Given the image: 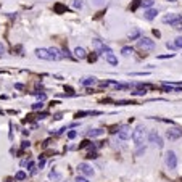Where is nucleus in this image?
<instances>
[{"label":"nucleus","instance_id":"f257e3e1","mask_svg":"<svg viewBox=\"0 0 182 182\" xmlns=\"http://www.w3.org/2000/svg\"><path fill=\"white\" fill-rule=\"evenodd\" d=\"M130 139L134 140V143H135L137 147L143 143V139H145V129H143L142 124H139L135 129L132 130V134H130Z\"/></svg>","mask_w":182,"mask_h":182},{"label":"nucleus","instance_id":"f03ea898","mask_svg":"<svg viewBox=\"0 0 182 182\" xmlns=\"http://www.w3.org/2000/svg\"><path fill=\"white\" fill-rule=\"evenodd\" d=\"M137 47L142 50H153L155 49V40H152L150 37H140L137 40Z\"/></svg>","mask_w":182,"mask_h":182},{"label":"nucleus","instance_id":"7ed1b4c3","mask_svg":"<svg viewBox=\"0 0 182 182\" xmlns=\"http://www.w3.org/2000/svg\"><path fill=\"white\" fill-rule=\"evenodd\" d=\"M77 171H79V174H82V176H85V177H90V176L95 174L94 168H92L89 163H79L77 164Z\"/></svg>","mask_w":182,"mask_h":182},{"label":"nucleus","instance_id":"20e7f679","mask_svg":"<svg viewBox=\"0 0 182 182\" xmlns=\"http://www.w3.org/2000/svg\"><path fill=\"white\" fill-rule=\"evenodd\" d=\"M166 166H168V169H176L177 168V156L173 150H169L166 153Z\"/></svg>","mask_w":182,"mask_h":182},{"label":"nucleus","instance_id":"39448f33","mask_svg":"<svg viewBox=\"0 0 182 182\" xmlns=\"http://www.w3.org/2000/svg\"><path fill=\"white\" fill-rule=\"evenodd\" d=\"M148 142L152 143V145L158 147V148H163V145H164V143H163V139L158 135L156 130H152V132L148 134Z\"/></svg>","mask_w":182,"mask_h":182},{"label":"nucleus","instance_id":"423d86ee","mask_svg":"<svg viewBox=\"0 0 182 182\" xmlns=\"http://www.w3.org/2000/svg\"><path fill=\"white\" fill-rule=\"evenodd\" d=\"M179 21H182V16H181V15H177V13H169V15L163 16V23H164V24H171V26H174L176 23H179Z\"/></svg>","mask_w":182,"mask_h":182},{"label":"nucleus","instance_id":"0eeeda50","mask_svg":"<svg viewBox=\"0 0 182 182\" xmlns=\"http://www.w3.org/2000/svg\"><path fill=\"white\" fill-rule=\"evenodd\" d=\"M182 137V129L179 128H169L166 130V139L168 140H177Z\"/></svg>","mask_w":182,"mask_h":182},{"label":"nucleus","instance_id":"6e6552de","mask_svg":"<svg viewBox=\"0 0 182 182\" xmlns=\"http://www.w3.org/2000/svg\"><path fill=\"white\" fill-rule=\"evenodd\" d=\"M94 45H95V50H97V52H95V53H103V55L113 53V50L110 49V47L106 45V44L100 42V40H94Z\"/></svg>","mask_w":182,"mask_h":182},{"label":"nucleus","instance_id":"1a4fd4ad","mask_svg":"<svg viewBox=\"0 0 182 182\" xmlns=\"http://www.w3.org/2000/svg\"><path fill=\"white\" fill-rule=\"evenodd\" d=\"M49 57H50V61H58L63 58V52L57 47H50L49 49Z\"/></svg>","mask_w":182,"mask_h":182},{"label":"nucleus","instance_id":"9d476101","mask_svg":"<svg viewBox=\"0 0 182 182\" xmlns=\"http://www.w3.org/2000/svg\"><path fill=\"white\" fill-rule=\"evenodd\" d=\"M118 139L123 140V142H126V140L130 139V129L128 126H121V128L118 129Z\"/></svg>","mask_w":182,"mask_h":182},{"label":"nucleus","instance_id":"9b49d317","mask_svg":"<svg viewBox=\"0 0 182 182\" xmlns=\"http://www.w3.org/2000/svg\"><path fill=\"white\" fill-rule=\"evenodd\" d=\"M163 89H164L166 92H182V85L168 84V82H163Z\"/></svg>","mask_w":182,"mask_h":182},{"label":"nucleus","instance_id":"f8f14e48","mask_svg":"<svg viewBox=\"0 0 182 182\" xmlns=\"http://www.w3.org/2000/svg\"><path fill=\"white\" fill-rule=\"evenodd\" d=\"M156 15H158V10L148 8V10H145V13H143V18H145L147 21H152V19H155Z\"/></svg>","mask_w":182,"mask_h":182},{"label":"nucleus","instance_id":"ddd939ff","mask_svg":"<svg viewBox=\"0 0 182 182\" xmlns=\"http://www.w3.org/2000/svg\"><path fill=\"white\" fill-rule=\"evenodd\" d=\"M36 57L40 60H50L49 57V49H37L36 50Z\"/></svg>","mask_w":182,"mask_h":182},{"label":"nucleus","instance_id":"4468645a","mask_svg":"<svg viewBox=\"0 0 182 182\" xmlns=\"http://www.w3.org/2000/svg\"><path fill=\"white\" fill-rule=\"evenodd\" d=\"M74 57L79 58V60H84V58H87V52H85V49H82V47H76V49H74Z\"/></svg>","mask_w":182,"mask_h":182},{"label":"nucleus","instance_id":"2eb2a0df","mask_svg":"<svg viewBox=\"0 0 182 182\" xmlns=\"http://www.w3.org/2000/svg\"><path fill=\"white\" fill-rule=\"evenodd\" d=\"M103 132L105 130L103 129H90V130H87V137H100V135H103Z\"/></svg>","mask_w":182,"mask_h":182},{"label":"nucleus","instance_id":"dca6fc26","mask_svg":"<svg viewBox=\"0 0 182 182\" xmlns=\"http://www.w3.org/2000/svg\"><path fill=\"white\" fill-rule=\"evenodd\" d=\"M95 82H97V79H95L94 76H87V77H84V79L81 81V84L85 85V87H89V85H94Z\"/></svg>","mask_w":182,"mask_h":182},{"label":"nucleus","instance_id":"f3484780","mask_svg":"<svg viewBox=\"0 0 182 182\" xmlns=\"http://www.w3.org/2000/svg\"><path fill=\"white\" fill-rule=\"evenodd\" d=\"M105 60L108 61L110 64H113V66H116V64H118V58H116V55H115V53H108V55H105Z\"/></svg>","mask_w":182,"mask_h":182},{"label":"nucleus","instance_id":"a211bd4d","mask_svg":"<svg viewBox=\"0 0 182 182\" xmlns=\"http://www.w3.org/2000/svg\"><path fill=\"white\" fill-rule=\"evenodd\" d=\"M90 116V115H100V111H79L76 113V118H82V116Z\"/></svg>","mask_w":182,"mask_h":182},{"label":"nucleus","instance_id":"6ab92c4d","mask_svg":"<svg viewBox=\"0 0 182 182\" xmlns=\"http://www.w3.org/2000/svg\"><path fill=\"white\" fill-rule=\"evenodd\" d=\"M49 177H50L52 181H61V174H60V173H57L55 169H53V171H50Z\"/></svg>","mask_w":182,"mask_h":182},{"label":"nucleus","instance_id":"aec40b11","mask_svg":"<svg viewBox=\"0 0 182 182\" xmlns=\"http://www.w3.org/2000/svg\"><path fill=\"white\" fill-rule=\"evenodd\" d=\"M153 3H155V0H142V2H140V5H142L143 8L148 10V8H152V6H153Z\"/></svg>","mask_w":182,"mask_h":182},{"label":"nucleus","instance_id":"412c9836","mask_svg":"<svg viewBox=\"0 0 182 182\" xmlns=\"http://www.w3.org/2000/svg\"><path fill=\"white\" fill-rule=\"evenodd\" d=\"M121 53L124 55V57H129V55H132V53H134V49H132V47H123Z\"/></svg>","mask_w":182,"mask_h":182},{"label":"nucleus","instance_id":"4be33fe9","mask_svg":"<svg viewBox=\"0 0 182 182\" xmlns=\"http://www.w3.org/2000/svg\"><path fill=\"white\" fill-rule=\"evenodd\" d=\"M15 179L16 181H24L26 179V173L24 171H18V173L15 174Z\"/></svg>","mask_w":182,"mask_h":182},{"label":"nucleus","instance_id":"5701e85b","mask_svg":"<svg viewBox=\"0 0 182 182\" xmlns=\"http://www.w3.org/2000/svg\"><path fill=\"white\" fill-rule=\"evenodd\" d=\"M73 6H74L76 10H82L84 3H82V0H73Z\"/></svg>","mask_w":182,"mask_h":182},{"label":"nucleus","instance_id":"b1692460","mask_svg":"<svg viewBox=\"0 0 182 182\" xmlns=\"http://www.w3.org/2000/svg\"><path fill=\"white\" fill-rule=\"evenodd\" d=\"M145 150H147V147H145V145H139V148H137V152H135V156L143 155V153H145Z\"/></svg>","mask_w":182,"mask_h":182},{"label":"nucleus","instance_id":"393cba45","mask_svg":"<svg viewBox=\"0 0 182 182\" xmlns=\"http://www.w3.org/2000/svg\"><path fill=\"white\" fill-rule=\"evenodd\" d=\"M139 36H140V32L135 29V31H132V32L129 34V39H130V40H135V39H139Z\"/></svg>","mask_w":182,"mask_h":182},{"label":"nucleus","instance_id":"a878e982","mask_svg":"<svg viewBox=\"0 0 182 182\" xmlns=\"http://www.w3.org/2000/svg\"><path fill=\"white\" fill-rule=\"evenodd\" d=\"M105 2L106 0H90V3L94 6H102V5H105Z\"/></svg>","mask_w":182,"mask_h":182},{"label":"nucleus","instance_id":"bb28decb","mask_svg":"<svg viewBox=\"0 0 182 182\" xmlns=\"http://www.w3.org/2000/svg\"><path fill=\"white\" fill-rule=\"evenodd\" d=\"M42 108H44V103H42V102H36V103L32 105V110H34V111H37V110H42Z\"/></svg>","mask_w":182,"mask_h":182},{"label":"nucleus","instance_id":"cd10ccee","mask_svg":"<svg viewBox=\"0 0 182 182\" xmlns=\"http://www.w3.org/2000/svg\"><path fill=\"white\" fill-rule=\"evenodd\" d=\"M55 11H57V13H61V11H64V10H66V6H64V5H60V3H58V5H55Z\"/></svg>","mask_w":182,"mask_h":182},{"label":"nucleus","instance_id":"c85d7f7f","mask_svg":"<svg viewBox=\"0 0 182 182\" xmlns=\"http://www.w3.org/2000/svg\"><path fill=\"white\" fill-rule=\"evenodd\" d=\"M174 47H176V49H182V37H177V39H176Z\"/></svg>","mask_w":182,"mask_h":182},{"label":"nucleus","instance_id":"c756f323","mask_svg":"<svg viewBox=\"0 0 182 182\" xmlns=\"http://www.w3.org/2000/svg\"><path fill=\"white\" fill-rule=\"evenodd\" d=\"M74 182H89V181H87V177H85V176H82V174H81V176H77L76 179H74Z\"/></svg>","mask_w":182,"mask_h":182},{"label":"nucleus","instance_id":"7c9ffc66","mask_svg":"<svg viewBox=\"0 0 182 182\" xmlns=\"http://www.w3.org/2000/svg\"><path fill=\"white\" fill-rule=\"evenodd\" d=\"M89 145H90V142H89V140H82V142H81V145H79V150L85 148V147H89Z\"/></svg>","mask_w":182,"mask_h":182},{"label":"nucleus","instance_id":"2f4dec72","mask_svg":"<svg viewBox=\"0 0 182 182\" xmlns=\"http://www.w3.org/2000/svg\"><path fill=\"white\" fill-rule=\"evenodd\" d=\"M87 158H90V160H95V158H98V153L97 152H90L87 155Z\"/></svg>","mask_w":182,"mask_h":182},{"label":"nucleus","instance_id":"473e14b6","mask_svg":"<svg viewBox=\"0 0 182 182\" xmlns=\"http://www.w3.org/2000/svg\"><path fill=\"white\" fill-rule=\"evenodd\" d=\"M29 145H31V143H29V140H23V142H21V148H23V150H26Z\"/></svg>","mask_w":182,"mask_h":182},{"label":"nucleus","instance_id":"72a5a7b5","mask_svg":"<svg viewBox=\"0 0 182 182\" xmlns=\"http://www.w3.org/2000/svg\"><path fill=\"white\" fill-rule=\"evenodd\" d=\"M76 135H77L76 130H70V132H68V139H74Z\"/></svg>","mask_w":182,"mask_h":182},{"label":"nucleus","instance_id":"f704fd0d","mask_svg":"<svg viewBox=\"0 0 182 182\" xmlns=\"http://www.w3.org/2000/svg\"><path fill=\"white\" fill-rule=\"evenodd\" d=\"M44 166H45V158L42 156V158H40V161H39V169H42Z\"/></svg>","mask_w":182,"mask_h":182},{"label":"nucleus","instance_id":"c9c22d12","mask_svg":"<svg viewBox=\"0 0 182 182\" xmlns=\"http://www.w3.org/2000/svg\"><path fill=\"white\" fill-rule=\"evenodd\" d=\"M174 57V53H169V55H161V57H158V58H161V60H163V58H173Z\"/></svg>","mask_w":182,"mask_h":182},{"label":"nucleus","instance_id":"e433bc0d","mask_svg":"<svg viewBox=\"0 0 182 182\" xmlns=\"http://www.w3.org/2000/svg\"><path fill=\"white\" fill-rule=\"evenodd\" d=\"M87 58H89V61L92 63V61H95V60H97V55H90V57H87Z\"/></svg>","mask_w":182,"mask_h":182},{"label":"nucleus","instance_id":"4c0bfd02","mask_svg":"<svg viewBox=\"0 0 182 182\" xmlns=\"http://www.w3.org/2000/svg\"><path fill=\"white\" fill-rule=\"evenodd\" d=\"M5 53V47H3V44L0 42V55H3Z\"/></svg>","mask_w":182,"mask_h":182},{"label":"nucleus","instance_id":"58836bf2","mask_svg":"<svg viewBox=\"0 0 182 182\" xmlns=\"http://www.w3.org/2000/svg\"><path fill=\"white\" fill-rule=\"evenodd\" d=\"M66 92H68L70 95H74V92H73V89H71V87H66Z\"/></svg>","mask_w":182,"mask_h":182},{"label":"nucleus","instance_id":"ea45409f","mask_svg":"<svg viewBox=\"0 0 182 182\" xmlns=\"http://www.w3.org/2000/svg\"><path fill=\"white\" fill-rule=\"evenodd\" d=\"M153 34H155V36H156V37H160V36H161V34H160V31H156V29H155V31H153Z\"/></svg>","mask_w":182,"mask_h":182},{"label":"nucleus","instance_id":"a19ab883","mask_svg":"<svg viewBox=\"0 0 182 182\" xmlns=\"http://www.w3.org/2000/svg\"><path fill=\"white\" fill-rule=\"evenodd\" d=\"M169 2H176V0H169Z\"/></svg>","mask_w":182,"mask_h":182},{"label":"nucleus","instance_id":"79ce46f5","mask_svg":"<svg viewBox=\"0 0 182 182\" xmlns=\"http://www.w3.org/2000/svg\"><path fill=\"white\" fill-rule=\"evenodd\" d=\"M66 182H71V181H66Z\"/></svg>","mask_w":182,"mask_h":182}]
</instances>
